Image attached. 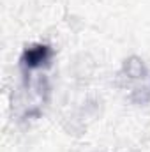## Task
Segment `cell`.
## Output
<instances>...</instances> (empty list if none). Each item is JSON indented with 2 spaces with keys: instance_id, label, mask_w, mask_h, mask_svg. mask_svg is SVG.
<instances>
[{
  "instance_id": "cell-1",
  "label": "cell",
  "mask_w": 150,
  "mask_h": 152,
  "mask_svg": "<svg viewBox=\"0 0 150 152\" xmlns=\"http://www.w3.org/2000/svg\"><path fill=\"white\" fill-rule=\"evenodd\" d=\"M51 57H53V50L50 44H42V42H36L30 44L23 50L21 53V66L27 73L30 71H37L42 67H48L51 64Z\"/></svg>"
}]
</instances>
